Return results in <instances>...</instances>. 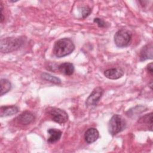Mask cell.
<instances>
[{
    "label": "cell",
    "instance_id": "cell-1",
    "mask_svg": "<svg viewBox=\"0 0 153 153\" xmlns=\"http://www.w3.org/2000/svg\"><path fill=\"white\" fill-rule=\"evenodd\" d=\"M75 49L72 41L67 38L57 40L53 47V53L57 58H61L71 54Z\"/></svg>",
    "mask_w": 153,
    "mask_h": 153
},
{
    "label": "cell",
    "instance_id": "cell-2",
    "mask_svg": "<svg viewBox=\"0 0 153 153\" xmlns=\"http://www.w3.org/2000/svg\"><path fill=\"white\" fill-rule=\"evenodd\" d=\"M22 38L7 37L1 40V51L4 53H10L19 49L23 44Z\"/></svg>",
    "mask_w": 153,
    "mask_h": 153
},
{
    "label": "cell",
    "instance_id": "cell-3",
    "mask_svg": "<svg viewBox=\"0 0 153 153\" xmlns=\"http://www.w3.org/2000/svg\"><path fill=\"white\" fill-rule=\"evenodd\" d=\"M126 127V123L123 117L118 115H114L108 124V131L112 136H115L123 131Z\"/></svg>",
    "mask_w": 153,
    "mask_h": 153
},
{
    "label": "cell",
    "instance_id": "cell-4",
    "mask_svg": "<svg viewBox=\"0 0 153 153\" xmlns=\"http://www.w3.org/2000/svg\"><path fill=\"white\" fill-rule=\"evenodd\" d=\"M132 38L131 33L126 29L118 30L114 35V40L115 45L120 48H124L130 44Z\"/></svg>",
    "mask_w": 153,
    "mask_h": 153
},
{
    "label": "cell",
    "instance_id": "cell-5",
    "mask_svg": "<svg viewBox=\"0 0 153 153\" xmlns=\"http://www.w3.org/2000/svg\"><path fill=\"white\" fill-rule=\"evenodd\" d=\"M47 113L51 119L59 124L65 123L68 120V115L66 111L57 108H49Z\"/></svg>",
    "mask_w": 153,
    "mask_h": 153
},
{
    "label": "cell",
    "instance_id": "cell-6",
    "mask_svg": "<svg viewBox=\"0 0 153 153\" xmlns=\"http://www.w3.org/2000/svg\"><path fill=\"white\" fill-rule=\"evenodd\" d=\"M103 90L100 87H97L92 91L90 96L85 101V105L87 106H94L97 104L103 94Z\"/></svg>",
    "mask_w": 153,
    "mask_h": 153
},
{
    "label": "cell",
    "instance_id": "cell-7",
    "mask_svg": "<svg viewBox=\"0 0 153 153\" xmlns=\"http://www.w3.org/2000/svg\"><path fill=\"white\" fill-rule=\"evenodd\" d=\"M124 75V71L121 68H111L104 72V75L110 79H117Z\"/></svg>",
    "mask_w": 153,
    "mask_h": 153
},
{
    "label": "cell",
    "instance_id": "cell-8",
    "mask_svg": "<svg viewBox=\"0 0 153 153\" xmlns=\"http://www.w3.org/2000/svg\"><path fill=\"white\" fill-rule=\"evenodd\" d=\"M99 137V133L95 128H90L84 134L85 140L88 143H92L96 141Z\"/></svg>",
    "mask_w": 153,
    "mask_h": 153
},
{
    "label": "cell",
    "instance_id": "cell-9",
    "mask_svg": "<svg viewBox=\"0 0 153 153\" xmlns=\"http://www.w3.org/2000/svg\"><path fill=\"white\" fill-rule=\"evenodd\" d=\"M17 120L18 123L22 125H27L30 124L35 120V117L33 114L30 112L25 111L19 115L17 117Z\"/></svg>",
    "mask_w": 153,
    "mask_h": 153
},
{
    "label": "cell",
    "instance_id": "cell-10",
    "mask_svg": "<svg viewBox=\"0 0 153 153\" xmlns=\"http://www.w3.org/2000/svg\"><path fill=\"white\" fill-rule=\"evenodd\" d=\"M140 61H144L147 59H152V45L147 44L144 46L140 52Z\"/></svg>",
    "mask_w": 153,
    "mask_h": 153
},
{
    "label": "cell",
    "instance_id": "cell-11",
    "mask_svg": "<svg viewBox=\"0 0 153 153\" xmlns=\"http://www.w3.org/2000/svg\"><path fill=\"white\" fill-rule=\"evenodd\" d=\"M19 112V108L16 106H2L0 108L1 117L11 116L17 114Z\"/></svg>",
    "mask_w": 153,
    "mask_h": 153
},
{
    "label": "cell",
    "instance_id": "cell-12",
    "mask_svg": "<svg viewBox=\"0 0 153 153\" xmlns=\"http://www.w3.org/2000/svg\"><path fill=\"white\" fill-rule=\"evenodd\" d=\"M47 133L50 136L47 139V142L49 143H54L57 142L61 137L62 132L56 128H50L47 130Z\"/></svg>",
    "mask_w": 153,
    "mask_h": 153
},
{
    "label": "cell",
    "instance_id": "cell-13",
    "mask_svg": "<svg viewBox=\"0 0 153 153\" xmlns=\"http://www.w3.org/2000/svg\"><path fill=\"white\" fill-rule=\"evenodd\" d=\"M58 70L66 75H71L73 74L75 68L72 63L65 62L59 65L57 67Z\"/></svg>",
    "mask_w": 153,
    "mask_h": 153
},
{
    "label": "cell",
    "instance_id": "cell-14",
    "mask_svg": "<svg viewBox=\"0 0 153 153\" xmlns=\"http://www.w3.org/2000/svg\"><path fill=\"white\" fill-rule=\"evenodd\" d=\"M138 123L140 124H144L148 127V129L151 131L152 130V113L151 112L148 114L142 117L138 121Z\"/></svg>",
    "mask_w": 153,
    "mask_h": 153
},
{
    "label": "cell",
    "instance_id": "cell-15",
    "mask_svg": "<svg viewBox=\"0 0 153 153\" xmlns=\"http://www.w3.org/2000/svg\"><path fill=\"white\" fill-rule=\"evenodd\" d=\"M1 85V93L0 95L2 96L4 94L8 93L11 88V83L7 79H1L0 81Z\"/></svg>",
    "mask_w": 153,
    "mask_h": 153
},
{
    "label": "cell",
    "instance_id": "cell-16",
    "mask_svg": "<svg viewBox=\"0 0 153 153\" xmlns=\"http://www.w3.org/2000/svg\"><path fill=\"white\" fill-rule=\"evenodd\" d=\"M41 78L44 80H45L47 81L50 82L55 84H60L61 83V80L59 78L53 76L50 74L43 73L41 74Z\"/></svg>",
    "mask_w": 153,
    "mask_h": 153
},
{
    "label": "cell",
    "instance_id": "cell-17",
    "mask_svg": "<svg viewBox=\"0 0 153 153\" xmlns=\"http://www.w3.org/2000/svg\"><path fill=\"white\" fill-rule=\"evenodd\" d=\"M81 10L82 17L83 19H85L86 17H87L91 12V9L89 8L88 6L82 7L81 8Z\"/></svg>",
    "mask_w": 153,
    "mask_h": 153
},
{
    "label": "cell",
    "instance_id": "cell-18",
    "mask_svg": "<svg viewBox=\"0 0 153 153\" xmlns=\"http://www.w3.org/2000/svg\"><path fill=\"white\" fill-rule=\"evenodd\" d=\"M94 22L96 23L99 27H104L106 26V23L101 19L94 18Z\"/></svg>",
    "mask_w": 153,
    "mask_h": 153
},
{
    "label": "cell",
    "instance_id": "cell-19",
    "mask_svg": "<svg viewBox=\"0 0 153 153\" xmlns=\"http://www.w3.org/2000/svg\"><path fill=\"white\" fill-rule=\"evenodd\" d=\"M153 64L152 63H149L148 65H147V67H146V69H147V71H148V72L151 74V76L153 75Z\"/></svg>",
    "mask_w": 153,
    "mask_h": 153
},
{
    "label": "cell",
    "instance_id": "cell-20",
    "mask_svg": "<svg viewBox=\"0 0 153 153\" xmlns=\"http://www.w3.org/2000/svg\"><path fill=\"white\" fill-rule=\"evenodd\" d=\"M0 6H1V22L2 23L4 20V17L3 16V5H2V2H1Z\"/></svg>",
    "mask_w": 153,
    "mask_h": 153
}]
</instances>
